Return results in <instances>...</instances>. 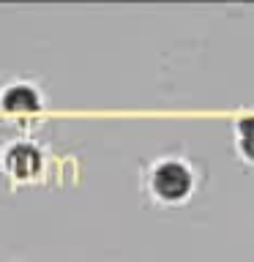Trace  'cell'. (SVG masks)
I'll use <instances>...</instances> for the list:
<instances>
[{
    "label": "cell",
    "mask_w": 254,
    "mask_h": 262,
    "mask_svg": "<svg viewBox=\"0 0 254 262\" xmlns=\"http://www.w3.org/2000/svg\"><path fill=\"white\" fill-rule=\"evenodd\" d=\"M235 147L246 164H254V115L235 123Z\"/></svg>",
    "instance_id": "obj_4"
},
{
    "label": "cell",
    "mask_w": 254,
    "mask_h": 262,
    "mask_svg": "<svg viewBox=\"0 0 254 262\" xmlns=\"http://www.w3.org/2000/svg\"><path fill=\"white\" fill-rule=\"evenodd\" d=\"M197 175L183 156H159L145 169V191L159 205H180L194 194Z\"/></svg>",
    "instance_id": "obj_1"
},
{
    "label": "cell",
    "mask_w": 254,
    "mask_h": 262,
    "mask_svg": "<svg viewBox=\"0 0 254 262\" xmlns=\"http://www.w3.org/2000/svg\"><path fill=\"white\" fill-rule=\"evenodd\" d=\"M47 110V96L33 79H8L0 85V115L6 118H36Z\"/></svg>",
    "instance_id": "obj_3"
},
{
    "label": "cell",
    "mask_w": 254,
    "mask_h": 262,
    "mask_svg": "<svg viewBox=\"0 0 254 262\" xmlns=\"http://www.w3.org/2000/svg\"><path fill=\"white\" fill-rule=\"evenodd\" d=\"M47 150L33 137H11L0 145V172L14 186H28L44 175Z\"/></svg>",
    "instance_id": "obj_2"
}]
</instances>
